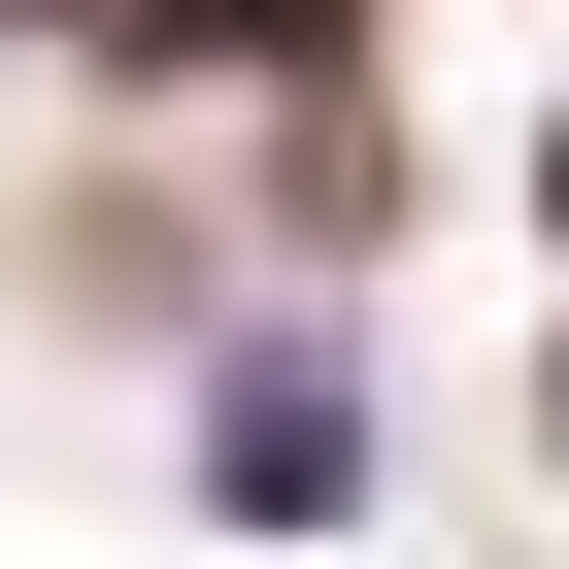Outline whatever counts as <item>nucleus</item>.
Segmentation results:
<instances>
[{"label": "nucleus", "mask_w": 569, "mask_h": 569, "mask_svg": "<svg viewBox=\"0 0 569 569\" xmlns=\"http://www.w3.org/2000/svg\"><path fill=\"white\" fill-rule=\"evenodd\" d=\"M34 34H68V68H336L369 0H34Z\"/></svg>", "instance_id": "nucleus-2"}, {"label": "nucleus", "mask_w": 569, "mask_h": 569, "mask_svg": "<svg viewBox=\"0 0 569 569\" xmlns=\"http://www.w3.org/2000/svg\"><path fill=\"white\" fill-rule=\"evenodd\" d=\"M201 502L336 536V502H369V402H336V369H234V402H201Z\"/></svg>", "instance_id": "nucleus-1"}]
</instances>
